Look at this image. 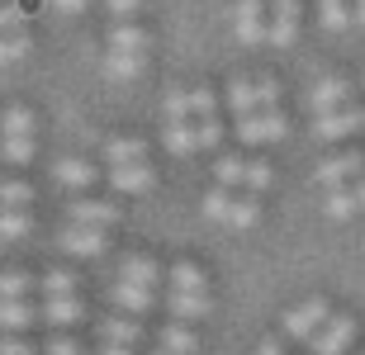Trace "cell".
<instances>
[{"label":"cell","instance_id":"cell-1","mask_svg":"<svg viewBox=\"0 0 365 355\" xmlns=\"http://www.w3.org/2000/svg\"><path fill=\"white\" fill-rule=\"evenodd\" d=\"M327 317H332L327 299H304L299 308H289V313L280 317V322H284L280 332L289 337V341H313V337L323 332V322H327Z\"/></svg>","mask_w":365,"mask_h":355},{"label":"cell","instance_id":"cell-2","mask_svg":"<svg viewBox=\"0 0 365 355\" xmlns=\"http://www.w3.org/2000/svg\"><path fill=\"white\" fill-rule=\"evenodd\" d=\"M275 81H232L228 85V110L237 114V119H247V114H266L275 110Z\"/></svg>","mask_w":365,"mask_h":355},{"label":"cell","instance_id":"cell-3","mask_svg":"<svg viewBox=\"0 0 365 355\" xmlns=\"http://www.w3.org/2000/svg\"><path fill=\"white\" fill-rule=\"evenodd\" d=\"M361 171H365V157H361V152H341V157H327V161H318L313 180H318L323 190H341V185L361 180Z\"/></svg>","mask_w":365,"mask_h":355},{"label":"cell","instance_id":"cell-4","mask_svg":"<svg viewBox=\"0 0 365 355\" xmlns=\"http://www.w3.org/2000/svg\"><path fill=\"white\" fill-rule=\"evenodd\" d=\"M266 38L275 48H289L299 38V0H271L266 5Z\"/></svg>","mask_w":365,"mask_h":355},{"label":"cell","instance_id":"cell-5","mask_svg":"<svg viewBox=\"0 0 365 355\" xmlns=\"http://www.w3.org/2000/svg\"><path fill=\"white\" fill-rule=\"evenodd\" d=\"M284 114L280 110H266V114H247V119H237V137H242L247 147H261V142H275V137H284Z\"/></svg>","mask_w":365,"mask_h":355},{"label":"cell","instance_id":"cell-6","mask_svg":"<svg viewBox=\"0 0 365 355\" xmlns=\"http://www.w3.org/2000/svg\"><path fill=\"white\" fill-rule=\"evenodd\" d=\"M309 110H313V119L337 114V110H351V81H341V76H332V81H318V85L309 90Z\"/></svg>","mask_w":365,"mask_h":355},{"label":"cell","instance_id":"cell-7","mask_svg":"<svg viewBox=\"0 0 365 355\" xmlns=\"http://www.w3.org/2000/svg\"><path fill=\"white\" fill-rule=\"evenodd\" d=\"M67 218L76 223V228H114L119 223V204H109V199H71L67 204Z\"/></svg>","mask_w":365,"mask_h":355},{"label":"cell","instance_id":"cell-8","mask_svg":"<svg viewBox=\"0 0 365 355\" xmlns=\"http://www.w3.org/2000/svg\"><path fill=\"white\" fill-rule=\"evenodd\" d=\"M351 337H356V322H351L346 313H332V317L323 322V332L309 341V351H313V355H341Z\"/></svg>","mask_w":365,"mask_h":355},{"label":"cell","instance_id":"cell-9","mask_svg":"<svg viewBox=\"0 0 365 355\" xmlns=\"http://www.w3.org/2000/svg\"><path fill=\"white\" fill-rule=\"evenodd\" d=\"M232 28L237 38L252 48V43H266V5L261 0H237L232 5Z\"/></svg>","mask_w":365,"mask_h":355},{"label":"cell","instance_id":"cell-10","mask_svg":"<svg viewBox=\"0 0 365 355\" xmlns=\"http://www.w3.org/2000/svg\"><path fill=\"white\" fill-rule=\"evenodd\" d=\"M323 213H327L332 223L351 218V213H365V176H361V180H351V185H341V190H327Z\"/></svg>","mask_w":365,"mask_h":355},{"label":"cell","instance_id":"cell-11","mask_svg":"<svg viewBox=\"0 0 365 355\" xmlns=\"http://www.w3.org/2000/svg\"><path fill=\"white\" fill-rule=\"evenodd\" d=\"M57 242H62V251H71V256H105V246H109L100 228H76V223H67Z\"/></svg>","mask_w":365,"mask_h":355},{"label":"cell","instance_id":"cell-12","mask_svg":"<svg viewBox=\"0 0 365 355\" xmlns=\"http://www.w3.org/2000/svg\"><path fill=\"white\" fill-rule=\"evenodd\" d=\"M356 128H365L361 110H337V114H323V119H313V137H318V142H337V137L356 133Z\"/></svg>","mask_w":365,"mask_h":355},{"label":"cell","instance_id":"cell-13","mask_svg":"<svg viewBox=\"0 0 365 355\" xmlns=\"http://www.w3.org/2000/svg\"><path fill=\"white\" fill-rule=\"evenodd\" d=\"M109 185L119 194H148L152 185H157V171H152L148 161H138V166H114L109 171Z\"/></svg>","mask_w":365,"mask_h":355},{"label":"cell","instance_id":"cell-14","mask_svg":"<svg viewBox=\"0 0 365 355\" xmlns=\"http://www.w3.org/2000/svg\"><path fill=\"white\" fill-rule=\"evenodd\" d=\"M38 317H43V322H48V327L67 332V327H76V322H81V317H86V303H81V299H43Z\"/></svg>","mask_w":365,"mask_h":355},{"label":"cell","instance_id":"cell-15","mask_svg":"<svg viewBox=\"0 0 365 355\" xmlns=\"http://www.w3.org/2000/svg\"><path fill=\"white\" fill-rule=\"evenodd\" d=\"M105 161H109V171H114V166L148 161V142H143V137H105Z\"/></svg>","mask_w":365,"mask_h":355},{"label":"cell","instance_id":"cell-16","mask_svg":"<svg viewBox=\"0 0 365 355\" xmlns=\"http://www.w3.org/2000/svg\"><path fill=\"white\" fill-rule=\"evenodd\" d=\"M38 322V308L29 299H0V332H10V337H19L24 327H34Z\"/></svg>","mask_w":365,"mask_h":355},{"label":"cell","instance_id":"cell-17","mask_svg":"<svg viewBox=\"0 0 365 355\" xmlns=\"http://www.w3.org/2000/svg\"><path fill=\"white\" fill-rule=\"evenodd\" d=\"M95 176H100V171H95L91 161H81V157H67V161L53 166V180H57V185H67V190H91Z\"/></svg>","mask_w":365,"mask_h":355},{"label":"cell","instance_id":"cell-18","mask_svg":"<svg viewBox=\"0 0 365 355\" xmlns=\"http://www.w3.org/2000/svg\"><path fill=\"white\" fill-rule=\"evenodd\" d=\"M100 341L105 346H128L133 351V341H143V322H133V317H105L100 322Z\"/></svg>","mask_w":365,"mask_h":355},{"label":"cell","instance_id":"cell-19","mask_svg":"<svg viewBox=\"0 0 365 355\" xmlns=\"http://www.w3.org/2000/svg\"><path fill=\"white\" fill-rule=\"evenodd\" d=\"M166 308H171L176 322H200V317L214 313V299H209V294H171Z\"/></svg>","mask_w":365,"mask_h":355},{"label":"cell","instance_id":"cell-20","mask_svg":"<svg viewBox=\"0 0 365 355\" xmlns=\"http://www.w3.org/2000/svg\"><path fill=\"white\" fill-rule=\"evenodd\" d=\"M157 351H171V355H200V337L190 327H180V322H166L162 332H157Z\"/></svg>","mask_w":365,"mask_h":355},{"label":"cell","instance_id":"cell-21","mask_svg":"<svg viewBox=\"0 0 365 355\" xmlns=\"http://www.w3.org/2000/svg\"><path fill=\"white\" fill-rule=\"evenodd\" d=\"M148 28H138V24H114L109 28V53H133V57H143L148 53Z\"/></svg>","mask_w":365,"mask_h":355},{"label":"cell","instance_id":"cell-22","mask_svg":"<svg viewBox=\"0 0 365 355\" xmlns=\"http://www.w3.org/2000/svg\"><path fill=\"white\" fill-rule=\"evenodd\" d=\"M119 280H123V285H138V289H152L157 280H162V270H157V260H152V256H128L119 265Z\"/></svg>","mask_w":365,"mask_h":355},{"label":"cell","instance_id":"cell-23","mask_svg":"<svg viewBox=\"0 0 365 355\" xmlns=\"http://www.w3.org/2000/svg\"><path fill=\"white\" fill-rule=\"evenodd\" d=\"M171 294H209V280H204L200 265H190V260H180V265H171Z\"/></svg>","mask_w":365,"mask_h":355},{"label":"cell","instance_id":"cell-24","mask_svg":"<svg viewBox=\"0 0 365 355\" xmlns=\"http://www.w3.org/2000/svg\"><path fill=\"white\" fill-rule=\"evenodd\" d=\"M114 303H119L123 308V317H138V313H148L152 303H157V294H152V289H138V285H114Z\"/></svg>","mask_w":365,"mask_h":355},{"label":"cell","instance_id":"cell-25","mask_svg":"<svg viewBox=\"0 0 365 355\" xmlns=\"http://www.w3.org/2000/svg\"><path fill=\"white\" fill-rule=\"evenodd\" d=\"M38 289L48 294V299H81V294H76V289H81V280H76L71 270H48L38 280Z\"/></svg>","mask_w":365,"mask_h":355},{"label":"cell","instance_id":"cell-26","mask_svg":"<svg viewBox=\"0 0 365 355\" xmlns=\"http://www.w3.org/2000/svg\"><path fill=\"white\" fill-rule=\"evenodd\" d=\"M162 142H166V152H171V157H190V152L200 147V137H195V123H166Z\"/></svg>","mask_w":365,"mask_h":355},{"label":"cell","instance_id":"cell-27","mask_svg":"<svg viewBox=\"0 0 365 355\" xmlns=\"http://www.w3.org/2000/svg\"><path fill=\"white\" fill-rule=\"evenodd\" d=\"M34 233V218L24 208H0V242H24Z\"/></svg>","mask_w":365,"mask_h":355},{"label":"cell","instance_id":"cell-28","mask_svg":"<svg viewBox=\"0 0 365 355\" xmlns=\"http://www.w3.org/2000/svg\"><path fill=\"white\" fill-rule=\"evenodd\" d=\"M0 137H34V114L24 105H10L0 114Z\"/></svg>","mask_w":365,"mask_h":355},{"label":"cell","instance_id":"cell-29","mask_svg":"<svg viewBox=\"0 0 365 355\" xmlns=\"http://www.w3.org/2000/svg\"><path fill=\"white\" fill-rule=\"evenodd\" d=\"M247 171H252V161H242V157H218L214 176H218V190H232V185H247Z\"/></svg>","mask_w":365,"mask_h":355},{"label":"cell","instance_id":"cell-30","mask_svg":"<svg viewBox=\"0 0 365 355\" xmlns=\"http://www.w3.org/2000/svg\"><path fill=\"white\" fill-rule=\"evenodd\" d=\"M138 71H143V57H133V53H105V76H109V81H133Z\"/></svg>","mask_w":365,"mask_h":355},{"label":"cell","instance_id":"cell-31","mask_svg":"<svg viewBox=\"0 0 365 355\" xmlns=\"http://www.w3.org/2000/svg\"><path fill=\"white\" fill-rule=\"evenodd\" d=\"M34 204V185L29 180H0V208H24Z\"/></svg>","mask_w":365,"mask_h":355},{"label":"cell","instance_id":"cell-32","mask_svg":"<svg viewBox=\"0 0 365 355\" xmlns=\"http://www.w3.org/2000/svg\"><path fill=\"white\" fill-rule=\"evenodd\" d=\"M34 152H38L34 137H0V157H5L10 166H29V161H34Z\"/></svg>","mask_w":365,"mask_h":355},{"label":"cell","instance_id":"cell-33","mask_svg":"<svg viewBox=\"0 0 365 355\" xmlns=\"http://www.w3.org/2000/svg\"><path fill=\"white\" fill-rule=\"evenodd\" d=\"M29 48H34V38H29V33H5V38H0V67H14V62H24Z\"/></svg>","mask_w":365,"mask_h":355},{"label":"cell","instance_id":"cell-34","mask_svg":"<svg viewBox=\"0 0 365 355\" xmlns=\"http://www.w3.org/2000/svg\"><path fill=\"white\" fill-rule=\"evenodd\" d=\"M232 199H237V194L209 190V194H204V218H209V223H228L232 218Z\"/></svg>","mask_w":365,"mask_h":355},{"label":"cell","instance_id":"cell-35","mask_svg":"<svg viewBox=\"0 0 365 355\" xmlns=\"http://www.w3.org/2000/svg\"><path fill=\"white\" fill-rule=\"evenodd\" d=\"M29 289H34V275H24V270H0V299H24Z\"/></svg>","mask_w":365,"mask_h":355},{"label":"cell","instance_id":"cell-36","mask_svg":"<svg viewBox=\"0 0 365 355\" xmlns=\"http://www.w3.org/2000/svg\"><path fill=\"white\" fill-rule=\"evenodd\" d=\"M162 119L166 123H190V90H171L162 100Z\"/></svg>","mask_w":365,"mask_h":355},{"label":"cell","instance_id":"cell-37","mask_svg":"<svg viewBox=\"0 0 365 355\" xmlns=\"http://www.w3.org/2000/svg\"><path fill=\"white\" fill-rule=\"evenodd\" d=\"M214 110H218V95L209 90V85L190 90V119H214Z\"/></svg>","mask_w":365,"mask_h":355},{"label":"cell","instance_id":"cell-38","mask_svg":"<svg viewBox=\"0 0 365 355\" xmlns=\"http://www.w3.org/2000/svg\"><path fill=\"white\" fill-rule=\"evenodd\" d=\"M257 218H261V204H257V199H242V194H237V199H232V218H228V228H252Z\"/></svg>","mask_w":365,"mask_h":355},{"label":"cell","instance_id":"cell-39","mask_svg":"<svg viewBox=\"0 0 365 355\" xmlns=\"http://www.w3.org/2000/svg\"><path fill=\"white\" fill-rule=\"evenodd\" d=\"M318 10H323L327 28H346V19H351V5L346 0H318Z\"/></svg>","mask_w":365,"mask_h":355},{"label":"cell","instance_id":"cell-40","mask_svg":"<svg viewBox=\"0 0 365 355\" xmlns=\"http://www.w3.org/2000/svg\"><path fill=\"white\" fill-rule=\"evenodd\" d=\"M195 137H200V147H218L223 123H218V119H195Z\"/></svg>","mask_w":365,"mask_h":355},{"label":"cell","instance_id":"cell-41","mask_svg":"<svg viewBox=\"0 0 365 355\" xmlns=\"http://www.w3.org/2000/svg\"><path fill=\"white\" fill-rule=\"evenodd\" d=\"M5 33H24V10L19 5H0V38Z\"/></svg>","mask_w":365,"mask_h":355},{"label":"cell","instance_id":"cell-42","mask_svg":"<svg viewBox=\"0 0 365 355\" xmlns=\"http://www.w3.org/2000/svg\"><path fill=\"white\" fill-rule=\"evenodd\" d=\"M43 355H86V351H81V341H71V337H62V332H57V337H48V341H43Z\"/></svg>","mask_w":365,"mask_h":355},{"label":"cell","instance_id":"cell-43","mask_svg":"<svg viewBox=\"0 0 365 355\" xmlns=\"http://www.w3.org/2000/svg\"><path fill=\"white\" fill-rule=\"evenodd\" d=\"M105 10H109V14H114V19L123 24V19H133V14L143 10V0H105Z\"/></svg>","mask_w":365,"mask_h":355},{"label":"cell","instance_id":"cell-44","mask_svg":"<svg viewBox=\"0 0 365 355\" xmlns=\"http://www.w3.org/2000/svg\"><path fill=\"white\" fill-rule=\"evenodd\" d=\"M266 185H271V166L252 161V171H247V190H266Z\"/></svg>","mask_w":365,"mask_h":355},{"label":"cell","instance_id":"cell-45","mask_svg":"<svg viewBox=\"0 0 365 355\" xmlns=\"http://www.w3.org/2000/svg\"><path fill=\"white\" fill-rule=\"evenodd\" d=\"M0 355H34V346H29L24 337H5V341H0Z\"/></svg>","mask_w":365,"mask_h":355},{"label":"cell","instance_id":"cell-46","mask_svg":"<svg viewBox=\"0 0 365 355\" xmlns=\"http://www.w3.org/2000/svg\"><path fill=\"white\" fill-rule=\"evenodd\" d=\"M53 5H57V10H62V14H81L86 5H91V0H53Z\"/></svg>","mask_w":365,"mask_h":355},{"label":"cell","instance_id":"cell-47","mask_svg":"<svg viewBox=\"0 0 365 355\" xmlns=\"http://www.w3.org/2000/svg\"><path fill=\"white\" fill-rule=\"evenodd\" d=\"M257 355H284V346H280V337H266V341L257 346Z\"/></svg>","mask_w":365,"mask_h":355},{"label":"cell","instance_id":"cell-48","mask_svg":"<svg viewBox=\"0 0 365 355\" xmlns=\"http://www.w3.org/2000/svg\"><path fill=\"white\" fill-rule=\"evenodd\" d=\"M100 355H133L128 346H100Z\"/></svg>","mask_w":365,"mask_h":355},{"label":"cell","instance_id":"cell-49","mask_svg":"<svg viewBox=\"0 0 365 355\" xmlns=\"http://www.w3.org/2000/svg\"><path fill=\"white\" fill-rule=\"evenodd\" d=\"M356 19H361V24H365V0H356Z\"/></svg>","mask_w":365,"mask_h":355},{"label":"cell","instance_id":"cell-50","mask_svg":"<svg viewBox=\"0 0 365 355\" xmlns=\"http://www.w3.org/2000/svg\"><path fill=\"white\" fill-rule=\"evenodd\" d=\"M152 355H171V351H152Z\"/></svg>","mask_w":365,"mask_h":355},{"label":"cell","instance_id":"cell-51","mask_svg":"<svg viewBox=\"0 0 365 355\" xmlns=\"http://www.w3.org/2000/svg\"><path fill=\"white\" fill-rule=\"evenodd\" d=\"M361 119H365V110H361Z\"/></svg>","mask_w":365,"mask_h":355}]
</instances>
